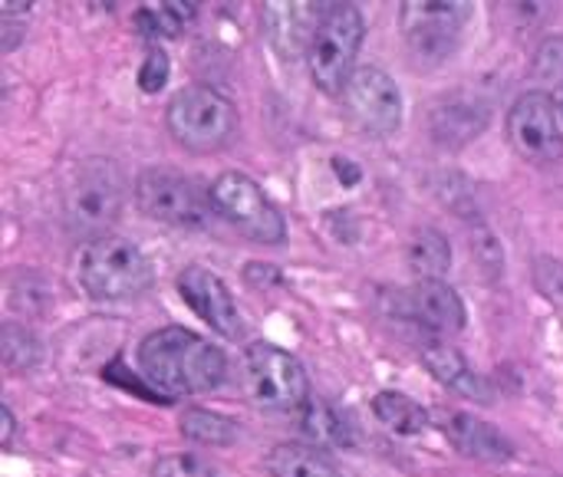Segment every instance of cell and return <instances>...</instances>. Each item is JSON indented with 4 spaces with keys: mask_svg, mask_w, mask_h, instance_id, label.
<instances>
[{
    "mask_svg": "<svg viewBox=\"0 0 563 477\" xmlns=\"http://www.w3.org/2000/svg\"><path fill=\"white\" fill-rule=\"evenodd\" d=\"M142 379L165 399L201 396L221 386L228 363L224 353L185 326H162L139 343Z\"/></svg>",
    "mask_w": 563,
    "mask_h": 477,
    "instance_id": "6da1fadb",
    "label": "cell"
},
{
    "mask_svg": "<svg viewBox=\"0 0 563 477\" xmlns=\"http://www.w3.org/2000/svg\"><path fill=\"white\" fill-rule=\"evenodd\" d=\"M125 204V178L115 162L89 158L79 162L66 195H63V218L76 237L99 241L119 221Z\"/></svg>",
    "mask_w": 563,
    "mask_h": 477,
    "instance_id": "7a4b0ae2",
    "label": "cell"
},
{
    "mask_svg": "<svg viewBox=\"0 0 563 477\" xmlns=\"http://www.w3.org/2000/svg\"><path fill=\"white\" fill-rule=\"evenodd\" d=\"M79 287L92 300H135L155 284V270L148 257L125 237L106 234L89 241L76 264Z\"/></svg>",
    "mask_w": 563,
    "mask_h": 477,
    "instance_id": "3957f363",
    "label": "cell"
},
{
    "mask_svg": "<svg viewBox=\"0 0 563 477\" xmlns=\"http://www.w3.org/2000/svg\"><path fill=\"white\" fill-rule=\"evenodd\" d=\"M168 132L188 152L208 155L224 148L238 132V109L211 86H185L165 109Z\"/></svg>",
    "mask_w": 563,
    "mask_h": 477,
    "instance_id": "277c9868",
    "label": "cell"
},
{
    "mask_svg": "<svg viewBox=\"0 0 563 477\" xmlns=\"http://www.w3.org/2000/svg\"><path fill=\"white\" fill-rule=\"evenodd\" d=\"M135 204L145 218L172 228H205L214 214L211 188L175 168H145L135 178Z\"/></svg>",
    "mask_w": 563,
    "mask_h": 477,
    "instance_id": "5b68a950",
    "label": "cell"
},
{
    "mask_svg": "<svg viewBox=\"0 0 563 477\" xmlns=\"http://www.w3.org/2000/svg\"><path fill=\"white\" fill-rule=\"evenodd\" d=\"M363 13L353 3H330L310 49H307V66H310V79L317 82L320 92L327 96H340L346 79L353 76V59L363 46Z\"/></svg>",
    "mask_w": 563,
    "mask_h": 477,
    "instance_id": "8992f818",
    "label": "cell"
},
{
    "mask_svg": "<svg viewBox=\"0 0 563 477\" xmlns=\"http://www.w3.org/2000/svg\"><path fill=\"white\" fill-rule=\"evenodd\" d=\"M211 204L214 214H221L231 228H238L254 244L277 247L287 241L284 214L274 208L264 188L241 171H224L211 181Z\"/></svg>",
    "mask_w": 563,
    "mask_h": 477,
    "instance_id": "52a82bcc",
    "label": "cell"
},
{
    "mask_svg": "<svg viewBox=\"0 0 563 477\" xmlns=\"http://www.w3.org/2000/svg\"><path fill=\"white\" fill-rule=\"evenodd\" d=\"M247 386L261 409L297 412L310 406V379L297 356L284 353L274 343H254L244 353Z\"/></svg>",
    "mask_w": 563,
    "mask_h": 477,
    "instance_id": "ba28073f",
    "label": "cell"
},
{
    "mask_svg": "<svg viewBox=\"0 0 563 477\" xmlns=\"http://www.w3.org/2000/svg\"><path fill=\"white\" fill-rule=\"evenodd\" d=\"M508 138L521 158L554 165L563 158L561 99L548 89H528L508 112Z\"/></svg>",
    "mask_w": 563,
    "mask_h": 477,
    "instance_id": "9c48e42d",
    "label": "cell"
},
{
    "mask_svg": "<svg viewBox=\"0 0 563 477\" xmlns=\"http://www.w3.org/2000/svg\"><path fill=\"white\" fill-rule=\"evenodd\" d=\"M468 16H472V3H449V0L402 3V33H406L412 56L419 63L449 59L462 40Z\"/></svg>",
    "mask_w": 563,
    "mask_h": 477,
    "instance_id": "30bf717a",
    "label": "cell"
},
{
    "mask_svg": "<svg viewBox=\"0 0 563 477\" xmlns=\"http://www.w3.org/2000/svg\"><path fill=\"white\" fill-rule=\"evenodd\" d=\"M346 115L369 135H393L402 125V92L396 79L379 66H356L343 86Z\"/></svg>",
    "mask_w": 563,
    "mask_h": 477,
    "instance_id": "8fae6325",
    "label": "cell"
},
{
    "mask_svg": "<svg viewBox=\"0 0 563 477\" xmlns=\"http://www.w3.org/2000/svg\"><path fill=\"white\" fill-rule=\"evenodd\" d=\"M178 293L195 310V317L205 320L214 333H221L224 340H241L244 317L238 310L234 293L228 290V284L218 274L191 264L178 274Z\"/></svg>",
    "mask_w": 563,
    "mask_h": 477,
    "instance_id": "7c38bea8",
    "label": "cell"
},
{
    "mask_svg": "<svg viewBox=\"0 0 563 477\" xmlns=\"http://www.w3.org/2000/svg\"><path fill=\"white\" fill-rule=\"evenodd\" d=\"M396 310L439 340L462 333L468 320L462 297L445 280H416L409 290L396 297Z\"/></svg>",
    "mask_w": 563,
    "mask_h": 477,
    "instance_id": "4fadbf2b",
    "label": "cell"
},
{
    "mask_svg": "<svg viewBox=\"0 0 563 477\" xmlns=\"http://www.w3.org/2000/svg\"><path fill=\"white\" fill-rule=\"evenodd\" d=\"M330 3H267V33L280 56H307Z\"/></svg>",
    "mask_w": 563,
    "mask_h": 477,
    "instance_id": "5bb4252c",
    "label": "cell"
},
{
    "mask_svg": "<svg viewBox=\"0 0 563 477\" xmlns=\"http://www.w3.org/2000/svg\"><path fill=\"white\" fill-rule=\"evenodd\" d=\"M445 435L452 439V445L465 455V458H475V462H485V465H508L515 458V448L511 442L488 422L468 415V412H455L449 422H445Z\"/></svg>",
    "mask_w": 563,
    "mask_h": 477,
    "instance_id": "9a60e30c",
    "label": "cell"
},
{
    "mask_svg": "<svg viewBox=\"0 0 563 477\" xmlns=\"http://www.w3.org/2000/svg\"><path fill=\"white\" fill-rule=\"evenodd\" d=\"M419 356H422L426 369L442 386H449V389H455L459 396H468V399H488V389H485L482 376H475L472 366L465 363V356L459 350H452L445 340H439V336L426 340L422 350H419Z\"/></svg>",
    "mask_w": 563,
    "mask_h": 477,
    "instance_id": "2e32d148",
    "label": "cell"
},
{
    "mask_svg": "<svg viewBox=\"0 0 563 477\" xmlns=\"http://www.w3.org/2000/svg\"><path fill=\"white\" fill-rule=\"evenodd\" d=\"M267 472L274 477H343L340 465L317 445L284 442L267 455Z\"/></svg>",
    "mask_w": 563,
    "mask_h": 477,
    "instance_id": "e0dca14e",
    "label": "cell"
},
{
    "mask_svg": "<svg viewBox=\"0 0 563 477\" xmlns=\"http://www.w3.org/2000/svg\"><path fill=\"white\" fill-rule=\"evenodd\" d=\"M373 412L396 435H422L429 429V412L402 392H379L373 399Z\"/></svg>",
    "mask_w": 563,
    "mask_h": 477,
    "instance_id": "ac0fdd59",
    "label": "cell"
},
{
    "mask_svg": "<svg viewBox=\"0 0 563 477\" xmlns=\"http://www.w3.org/2000/svg\"><path fill=\"white\" fill-rule=\"evenodd\" d=\"M198 13V3H181V0H165V3H148L135 13V26L142 36H178Z\"/></svg>",
    "mask_w": 563,
    "mask_h": 477,
    "instance_id": "d6986e66",
    "label": "cell"
},
{
    "mask_svg": "<svg viewBox=\"0 0 563 477\" xmlns=\"http://www.w3.org/2000/svg\"><path fill=\"white\" fill-rule=\"evenodd\" d=\"M409 267L419 274V280H442L445 270L452 267L449 241L439 231H432V228L419 231L412 237V244H409Z\"/></svg>",
    "mask_w": 563,
    "mask_h": 477,
    "instance_id": "ffe728a7",
    "label": "cell"
},
{
    "mask_svg": "<svg viewBox=\"0 0 563 477\" xmlns=\"http://www.w3.org/2000/svg\"><path fill=\"white\" fill-rule=\"evenodd\" d=\"M181 435L198 442V445H211V448H224L238 442V422L221 415V412H208V409H185L181 415Z\"/></svg>",
    "mask_w": 563,
    "mask_h": 477,
    "instance_id": "44dd1931",
    "label": "cell"
},
{
    "mask_svg": "<svg viewBox=\"0 0 563 477\" xmlns=\"http://www.w3.org/2000/svg\"><path fill=\"white\" fill-rule=\"evenodd\" d=\"M303 429L317 439V442H330V445H350V429L340 419L336 409L323 406V402H310L307 415H303Z\"/></svg>",
    "mask_w": 563,
    "mask_h": 477,
    "instance_id": "7402d4cb",
    "label": "cell"
},
{
    "mask_svg": "<svg viewBox=\"0 0 563 477\" xmlns=\"http://www.w3.org/2000/svg\"><path fill=\"white\" fill-rule=\"evenodd\" d=\"M531 79L538 86H563V36H548L531 63Z\"/></svg>",
    "mask_w": 563,
    "mask_h": 477,
    "instance_id": "603a6c76",
    "label": "cell"
},
{
    "mask_svg": "<svg viewBox=\"0 0 563 477\" xmlns=\"http://www.w3.org/2000/svg\"><path fill=\"white\" fill-rule=\"evenodd\" d=\"M152 477H218V472L198 455H165L152 465Z\"/></svg>",
    "mask_w": 563,
    "mask_h": 477,
    "instance_id": "cb8c5ba5",
    "label": "cell"
},
{
    "mask_svg": "<svg viewBox=\"0 0 563 477\" xmlns=\"http://www.w3.org/2000/svg\"><path fill=\"white\" fill-rule=\"evenodd\" d=\"M26 20H30V3H16V0H7L0 7V49L10 53L20 36L26 33Z\"/></svg>",
    "mask_w": 563,
    "mask_h": 477,
    "instance_id": "d4e9b609",
    "label": "cell"
},
{
    "mask_svg": "<svg viewBox=\"0 0 563 477\" xmlns=\"http://www.w3.org/2000/svg\"><path fill=\"white\" fill-rule=\"evenodd\" d=\"M168 73H172V66H168V56H165V49H158V46H152L148 53H145V59H142V66H139V86H142V92H158V89H165V82H168Z\"/></svg>",
    "mask_w": 563,
    "mask_h": 477,
    "instance_id": "484cf974",
    "label": "cell"
},
{
    "mask_svg": "<svg viewBox=\"0 0 563 477\" xmlns=\"http://www.w3.org/2000/svg\"><path fill=\"white\" fill-rule=\"evenodd\" d=\"M534 280L541 287V293L554 303H563V264L561 260H551V257H541L538 260V270H534Z\"/></svg>",
    "mask_w": 563,
    "mask_h": 477,
    "instance_id": "4316f807",
    "label": "cell"
},
{
    "mask_svg": "<svg viewBox=\"0 0 563 477\" xmlns=\"http://www.w3.org/2000/svg\"><path fill=\"white\" fill-rule=\"evenodd\" d=\"M0 415H3V448H10V439H13V412H10V406H0Z\"/></svg>",
    "mask_w": 563,
    "mask_h": 477,
    "instance_id": "83f0119b",
    "label": "cell"
},
{
    "mask_svg": "<svg viewBox=\"0 0 563 477\" xmlns=\"http://www.w3.org/2000/svg\"><path fill=\"white\" fill-rule=\"evenodd\" d=\"M561 112H563V102H561Z\"/></svg>",
    "mask_w": 563,
    "mask_h": 477,
    "instance_id": "f1b7e54d",
    "label": "cell"
}]
</instances>
